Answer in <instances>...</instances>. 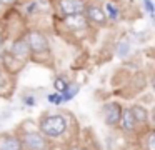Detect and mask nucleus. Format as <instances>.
Returning <instances> with one entry per match:
<instances>
[{
  "label": "nucleus",
  "mask_w": 155,
  "mask_h": 150,
  "mask_svg": "<svg viewBox=\"0 0 155 150\" xmlns=\"http://www.w3.org/2000/svg\"><path fill=\"white\" fill-rule=\"evenodd\" d=\"M74 127V118L67 112H44L37 120V130L47 140H62Z\"/></svg>",
  "instance_id": "nucleus-1"
},
{
  "label": "nucleus",
  "mask_w": 155,
  "mask_h": 150,
  "mask_svg": "<svg viewBox=\"0 0 155 150\" xmlns=\"http://www.w3.org/2000/svg\"><path fill=\"white\" fill-rule=\"evenodd\" d=\"M15 132L20 138L24 150H52V142L38 132L35 122L32 123V127H27V122H22Z\"/></svg>",
  "instance_id": "nucleus-2"
},
{
  "label": "nucleus",
  "mask_w": 155,
  "mask_h": 150,
  "mask_svg": "<svg viewBox=\"0 0 155 150\" xmlns=\"http://www.w3.org/2000/svg\"><path fill=\"white\" fill-rule=\"evenodd\" d=\"M27 40V45H28V50H30L32 55H44V53L48 52L50 48V43H48V38L44 32L40 30H30L25 37Z\"/></svg>",
  "instance_id": "nucleus-3"
},
{
  "label": "nucleus",
  "mask_w": 155,
  "mask_h": 150,
  "mask_svg": "<svg viewBox=\"0 0 155 150\" xmlns=\"http://www.w3.org/2000/svg\"><path fill=\"white\" fill-rule=\"evenodd\" d=\"M122 108L124 107L115 100L105 102L102 105V117H104V122L108 128H117L118 120H120V115H122Z\"/></svg>",
  "instance_id": "nucleus-4"
},
{
  "label": "nucleus",
  "mask_w": 155,
  "mask_h": 150,
  "mask_svg": "<svg viewBox=\"0 0 155 150\" xmlns=\"http://www.w3.org/2000/svg\"><path fill=\"white\" fill-rule=\"evenodd\" d=\"M117 128L127 137H135L138 133L140 127L135 123L134 117H132V112H130V107H124L122 108V115H120V120H118Z\"/></svg>",
  "instance_id": "nucleus-5"
},
{
  "label": "nucleus",
  "mask_w": 155,
  "mask_h": 150,
  "mask_svg": "<svg viewBox=\"0 0 155 150\" xmlns=\"http://www.w3.org/2000/svg\"><path fill=\"white\" fill-rule=\"evenodd\" d=\"M84 13H85V20L95 23V25H105V22H107V15H105L102 5H98L95 2L85 3Z\"/></svg>",
  "instance_id": "nucleus-6"
},
{
  "label": "nucleus",
  "mask_w": 155,
  "mask_h": 150,
  "mask_svg": "<svg viewBox=\"0 0 155 150\" xmlns=\"http://www.w3.org/2000/svg\"><path fill=\"white\" fill-rule=\"evenodd\" d=\"M57 8L60 12V15H64V17L80 15V13H84L85 2L84 0H58Z\"/></svg>",
  "instance_id": "nucleus-7"
},
{
  "label": "nucleus",
  "mask_w": 155,
  "mask_h": 150,
  "mask_svg": "<svg viewBox=\"0 0 155 150\" xmlns=\"http://www.w3.org/2000/svg\"><path fill=\"white\" fill-rule=\"evenodd\" d=\"M135 137H137L140 150H155V130L152 125L140 128Z\"/></svg>",
  "instance_id": "nucleus-8"
},
{
  "label": "nucleus",
  "mask_w": 155,
  "mask_h": 150,
  "mask_svg": "<svg viewBox=\"0 0 155 150\" xmlns=\"http://www.w3.org/2000/svg\"><path fill=\"white\" fill-rule=\"evenodd\" d=\"M0 150H24L17 132H2L0 133Z\"/></svg>",
  "instance_id": "nucleus-9"
},
{
  "label": "nucleus",
  "mask_w": 155,
  "mask_h": 150,
  "mask_svg": "<svg viewBox=\"0 0 155 150\" xmlns=\"http://www.w3.org/2000/svg\"><path fill=\"white\" fill-rule=\"evenodd\" d=\"M130 112H132V117H134L135 123H137L140 128L150 125V112H148V108L145 105L135 103V105L130 107Z\"/></svg>",
  "instance_id": "nucleus-10"
},
{
  "label": "nucleus",
  "mask_w": 155,
  "mask_h": 150,
  "mask_svg": "<svg viewBox=\"0 0 155 150\" xmlns=\"http://www.w3.org/2000/svg\"><path fill=\"white\" fill-rule=\"evenodd\" d=\"M8 53H10L14 58L20 60V62H27L28 55H30V50H28V45H27V40L22 37V38H17L12 47L8 48Z\"/></svg>",
  "instance_id": "nucleus-11"
},
{
  "label": "nucleus",
  "mask_w": 155,
  "mask_h": 150,
  "mask_svg": "<svg viewBox=\"0 0 155 150\" xmlns=\"http://www.w3.org/2000/svg\"><path fill=\"white\" fill-rule=\"evenodd\" d=\"M24 65H25V62H20V60L14 58L8 52L4 55V67H5V70H7L8 73H12V75H15V73L20 72V70L24 68Z\"/></svg>",
  "instance_id": "nucleus-12"
},
{
  "label": "nucleus",
  "mask_w": 155,
  "mask_h": 150,
  "mask_svg": "<svg viewBox=\"0 0 155 150\" xmlns=\"http://www.w3.org/2000/svg\"><path fill=\"white\" fill-rule=\"evenodd\" d=\"M64 23L72 30V32H77V30H84L85 25H87V20L85 17L82 15H70V17H65L64 18Z\"/></svg>",
  "instance_id": "nucleus-13"
},
{
  "label": "nucleus",
  "mask_w": 155,
  "mask_h": 150,
  "mask_svg": "<svg viewBox=\"0 0 155 150\" xmlns=\"http://www.w3.org/2000/svg\"><path fill=\"white\" fill-rule=\"evenodd\" d=\"M78 90H80V87H78L77 83H70L67 90H64L62 93H58V105L70 102V100H72V98H74V97L78 93Z\"/></svg>",
  "instance_id": "nucleus-14"
},
{
  "label": "nucleus",
  "mask_w": 155,
  "mask_h": 150,
  "mask_svg": "<svg viewBox=\"0 0 155 150\" xmlns=\"http://www.w3.org/2000/svg\"><path fill=\"white\" fill-rule=\"evenodd\" d=\"M68 85H70V82H68L65 77H57L55 82H54V88H55V92H57V93H62L64 90H67Z\"/></svg>",
  "instance_id": "nucleus-15"
},
{
  "label": "nucleus",
  "mask_w": 155,
  "mask_h": 150,
  "mask_svg": "<svg viewBox=\"0 0 155 150\" xmlns=\"http://www.w3.org/2000/svg\"><path fill=\"white\" fill-rule=\"evenodd\" d=\"M105 15L108 13V17H110V20H118V15H120V12H118V8L114 5V3H105V8H104Z\"/></svg>",
  "instance_id": "nucleus-16"
},
{
  "label": "nucleus",
  "mask_w": 155,
  "mask_h": 150,
  "mask_svg": "<svg viewBox=\"0 0 155 150\" xmlns=\"http://www.w3.org/2000/svg\"><path fill=\"white\" fill-rule=\"evenodd\" d=\"M7 87H8V80H7V75H5L2 70H0V97L7 95Z\"/></svg>",
  "instance_id": "nucleus-17"
},
{
  "label": "nucleus",
  "mask_w": 155,
  "mask_h": 150,
  "mask_svg": "<svg viewBox=\"0 0 155 150\" xmlns=\"http://www.w3.org/2000/svg\"><path fill=\"white\" fill-rule=\"evenodd\" d=\"M128 50H130V47H128V43L127 42H122L120 45H118V50H117V53H118V57H127L128 55Z\"/></svg>",
  "instance_id": "nucleus-18"
},
{
  "label": "nucleus",
  "mask_w": 155,
  "mask_h": 150,
  "mask_svg": "<svg viewBox=\"0 0 155 150\" xmlns=\"http://www.w3.org/2000/svg\"><path fill=\"white\" fill-rule=\"evenodd\" d=\"M64 150H90V148H88V147H85V145H82V143L74 142V143H68Z\"/></svg>",
  "instance_id": "nucleus-19"
},
{
  "label": "nucleus",
  "mask_w": 155,
  "mask_h": 150,
  "mask_svg": "<svg viewBox=\"0 0 155 150\" xmlns=\"http://www.w3.org/2000/svg\"><path fill=\"white\" fill-rule=\"evenodd\" d=\"M22 102H24L25 105H28V107H34L35 103H37V98H35V97H24Z\"/></svg>",
  "instance_id": "nucleus-20"
},
{
  "label": "nucleus",
  "mask_w": 155,
  "mask_h": 150,
  "mask_svg": "<svg viewBox=\"0 0 155 150\" xmlns=\"http://www.w3.org/2000/svg\"><path fill=\"white\" fill-rule=\"evenodd\" d=\"M47 100L50 103H54V105H58V93H50V95H47Z\"/></svg>",
  "instance_id": "nucleus-21"
},
{
  "label": "nucleus",
  "mask_w": 155,
  "mask_h": 150,
  "mask_svg": "<svg viewBox=\"0 0 155 150\" xmlns=\"http://www.w3.org/2000/svg\"><path fill=\"white\" fill-rule=\"evenodd\" d=\"M143 3H145V10H147L150 15H153V3H152L150 0H143Z\"/></svg>",
  "instance_id": "nucleus-22"
},
{
  "label": "nucleus",
  "mask_w": 155,
  "mask_h": 150,
  "mask_svg": "<svg viewBox=\"0 0 155 150\" xmlns=\"http://www.w3.org/2000/svg\"><path fill=\"white\" fill-rule=\"evenodd\" d=\"M15 2H17V0H0V3H2V5H5V7H10V5H14Z\"/></svg>",
  "instance_id": "nucleus-23"
},
{
  "label": "nucleus",
  "mask_w": 155,
  "mask_h": 150,
  "mask_svg": "<svg viewBox=\"0 0 155 150\" xmlns=\"http://www.w3.org/2000/svg\"><path fill=\"white\" fill-rule=\"evenodd\" d=\"M2 47H4V35L0 33V50H2Z\"/></svg>",
  "instance_id": "nucleus-24"
}]
</instances>
